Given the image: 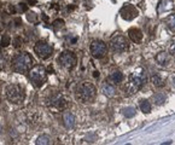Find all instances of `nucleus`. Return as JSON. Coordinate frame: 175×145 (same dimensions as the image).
<instances>
[{"mask_svg": "<svg viewBox=\"0 0 175 145\" xmlns=\"http://www.w3.org/2000/svg\"><path fill=\"white\" fill-rule=\"evenodd\" d=\"M15 25H16V27H21V25H22V19L19 17L15 18Z\"/></svg>", "mask_w": 175, "mask_h": 145, "instance_id": "c756f323", "label": "nucleus"}, {"mask_svg": "<svg viewBox=\"0 0 175 145\" xmlns=\"http://www.w3.org/2000/svg\"><path fill=\"white\" fill-rule=\"evenodd\" d=\"M49 104H51L52 107L59 109V110H63V109H65L68 107V100L60 93H56L49 98Z\"/></svg>", "mask_w": 175, "mask_h": 145, "instance_id": "9b49d317", "label": "nucleus"}, {"mask_svg": "<svg viewBox=\"0 0 175 145\" xmlns=\"http://www.w3.org/2000/svg\"><path fill=\"white\" fill-rule=\"evenodd\" d=\"M91 53L94 58H102L106 53V44L102 40H94L91 44Z\"/></svg>", "mask_w": 175, "mask_h": 145, "instance_id": "1a4fd4ad", "label": "nucleus"}, {"mask_svg": "<svg viewBox=\"0 0 175 145\" xmlns=\"http://www.w3.org/2000/svg\"><path fill=\"white\" fill-rule=\"evenodd\" d=\"M156 62L159 65H167L169 62V56L167 52H159V53L156 56Z\"/></svg>", "mask_w": 175, "mask_h": 145, "instance_id": "dca6fc26", "label": "nucleus"}, {"mask_svg": "<svg viewBox=\"0 0 175 145\" xmlns=\"http://www.w3.org/2000/svg\"><path fill=\"white\" fill-rule=\"evenodd\" d=\"M10 44H11L10 36H9V35H4V36L1 38V40H0V46H1V47H7Z\"/></svg>", "mask_w": 175, "mask_h": 145, "instance_id": "5701e85b", "label": "nucleus"}, {"mask_svg": "<svg viewBox=\"0 0 175 145\" xmlns=\"http://www.w3.org/2000/svg\"><path fill=\"white\" fill-rule=\"evenodd\" d=\"M34 51H35V53L39 56L40 58L42 59H47L48 57H51L52 53H53V47L51 45H48L47 43L45 41H37L34 46Z\"/></svg>", "mask_w": 175, "mask_h": 145, "instance_id": "0eeeda50", "label": "nucleus"}, {"mask_svg": "<svg viewBox=\"0 0 175 145\" xmlns=\"http://www.w3.org/2000/svg\"><path fill=\"white\" fill-rule=\"evenodd\" d=\"M93 75H94V77H97V76H99V73H98V71H94Z\"/></svg>", "mask_w": 175, "mask_h": 145, "instance_id": "72a5a7b5", "label": "nucleus"}, {"mask_svg": "<svg viewBox=\"0 0 175 145\" xmlns=\"http://www.w3.org/2000/svg\"><path fill=\"white\" fill-rule=\"evenodd\" d=\"M151 81H152V84H153L156 87H162V86H164L163 79H162L158 74H155V75L151 76Z\"/></svg>", "mask_w": 175, "mask_h": 145, "instance_id": "a211bd4d", "label": "nucleus"}, {"mask_svg": "<svg viewBox=\"0 0 175 145\" xmlns=\"http://www.w3.org/2000/svg\"><path fill=\"white\" fill-rule=\"evenodd\" d=\"M111 48L115 52H124L128 50V41L123 35H115L111 39Z\"/></svg>", "mask_w": 175, "mask_h": 145, "instance_id": "6e6552de", "label": "nucleus"}, {"mask_svg": "<svg viewBox=\"0 0 175 145\" xmlns=\"http://www.w3.org/2000/svg\"><path fill=\"white\" fill-rule=\"evenodd\" d=\"M140 109L143 113L147 114V113L151 111V104H150L148 100H141L140 102Z\"/></svg>", "mask_w": 175, "mask_h": 145, "instance_id": "aec40b11", "label": "nucleus"}, {"mask_svg": "<svg viewBox=\"0 0 175 145\" xmlns=\"http://www.w3.org/2000/svg\"><path fill=\"white\" fill-rule=\"evenodd\" d=\"M169 51H170L171 55H175V39L171 41V44H170V46H169Z\"/></svg>", "mask_w": 175, "mask_h": 145, "instance_id": "c85d7f7f", "label": "nucleus"}, {"mask_svg": "<svg viewBox=\"0 0 175 145\" xmlns=\"http://www.w3.org/2000/svg\"><path fill=\"white\" fill-rule=\"evenodd\" d=\"M1 131H3V127H1V125H0V133H1Z\"/></svg>", "mask_w": 175, "mask_h": 145, "instance_id": "f704fd0d", "label": "nucleus"}, {"mask_svg": "<svg viewBox=\"0 0 175 145\" xmlns=\"http://www.w3.org/2000/svg\"><path fill=\"white\" fill-rule=\"evenodd\" d=\"M63 122H64V126L67 128H72L75 126V117L72 114L70 113H65L63 115Z\"/></svg>", "mask_w": 175, "mask_h": 145, "instance_id": "4468645a", "label": "nucleus"}, {"mask_svg": "<svg viewBox=\"0 0 175 145\" xmlns=\"http://www.w3.org/2000/svg\"><path fill=\"white\" fill-rule=\"evenodd\" d=\"M28 3H29V5H35L36 4V0H28Z\"/></svg>", "mask_w": 175, "mask_h": 145, "instance_id": "2f4dec72", "label": "nucleus"}, {"mask_svg": "<svg viewBox=\"0 0 175 145\" xmlns=\"http://www.w3.org/2000/svg\"><path fill=\"white\" fill-rule=\"evenodd\" d=\"M110 80H111L112 82H115V84H118V82H121V81L123 80V75H122L121 71L116 70V71H114V73L110 75Z\"/></svg>", "mask_w": 175, "mask_h": 145, "instance_id": "f3484780", "label": "nucleus"}, {"mask_svg": "<svg viewBox=\"0 0 175 145\" xmlns=\"http://www.w3.org/2000/svg\"><path fill=\"white\" fill-rule=\"evenodd\" d=\"M128 36L131 38V40L133 41V43H140L141 41V39H143V33H141V30L140 29H138V28H131L129 30H128Z\"/></svg>", "mask_w": 175, "mask_h": 145, "instance_id": "f8f14e48", "label": "nucleus"}, {"mask_svg": "<svg viewBox=\"0 0 175 145\" xmlns=\"http://www.w3.org/2000/svg\"><path fill=\"white\" fill-rule=\"evenodd\" d=\"M27 19L30 22V23H35L37 21V16L34 14V12H30V14L27 15Z\"/></svg>", "mask_w": 175, "mask_h": 145, "instance_id": "bb28decb", "label": "nucleus"}, {"mask_svg": "<svg viewBox=\"0 0 175 145\" xmlns=\"http://www.w3.org/2000/svg\"><path fill=\"white\" fill-rule=\"evenodd\" d=\"M58 63L63 68L70 70V69H72L75 67V65H76L77 58H76V56H75L74 52H71V51H64V52H62L60 56L58 57Z\"/></svg>", "mask_w": 175, "mask_h": 145, "instance_id": "423d86ee", "label": "nucleus"}, {"mask_svg": "<svg viewBox=\"0 0 175 145\" xmlns=\"http://www.w3.org/2000/svg\"><path fill=\"white\" fill-rule=\"evenodd\" d=\"M12 69L16 73L24 74L28 73L33 65V57L28 53V52H22L18 53L14 59H12Z\"/></svg>", "mask_w": 175, "mask_h": 145, "instance_id": "f03ea898", "label": "nucleus"}, {"mask_svg": "<svg viewBox=\"0 0 175 145\" xmlns=\"http://www.w3.org/2000/svg\"><path fill=\"white\" fill-rule=\"evenodd\" d=\"M4 30V23L3 22H0V33H1Z\"/></svg>", "mask_w": 175, "mask_h": 145, "instance_id": "473e14b6", "label": "nucleus"}, {"mask_svg": "<svg viewBox=\"0 0 175 145\" xmlns=\"http://www.w3.org/2000/svg\"><path fill=\"white\" fill-rule=\"evenodd\" d=\"M6 98L10 103H14V104L22 103L24 98H26V93H24L23 87L17 84L9 85L6 87Z\"/></svg>", "mask_w": 175, "mask_h": 145, "instance_id": "20e7f679", "label": "nucleus"}, {"mask_svg": "<svg viewBox=\"0 0 175 145\" xmlns=\"http://www.w3.org/2000/svg\"><path fill=\"white\" fill-rule=\"evenodd\" d=\"M102 91H103V93L108 97H114L115 96V87L110 85L109 82H104L103 84V87H102Z\"/></svg>", "mask_w": 175, "mask_h": 145, "instance_id": "2eb2a0df", "label": "nucleus"}, {"mask_svg": "<svg viewBox=\"0 0 175 145\" xmlns=\"http://www.w3.org/2000/svg\"><path fill=\"white\" fill-rule=\"evenodd\" d=\"M18 10H19L21 12H27V11H28V5L24 4V3H19V4H18Z\"/></svg>", "mask_w": 175, "mask_h": 145, "instance_id": "cd10ccee", "label": "nucleus"}, {"mask_svg": "<svg viewBox=\"0 0 175 145\" xmlns=\"http://www.w3.org/2000/svg\"><path fill=\"white\" fill-rule=\"evenodd\" d=\"M95 93H97V89L94 85L90 82H82L76 87V97L82 103L92 102L95 97Z\"/></svg>", "mask_w": 175, "mask_h": 145, "instance_id": "7ed1b4c3", "label": "nucleus"}, {"mask_svg": "<svg viewBox=\"0 0 175 145\" xmlns=\"http://www.w3.org/2000/svg\"><path fill=\"white\" fill-rule=\"evenodd\" d=\"M135 111H136V110H135L134 108L128 107V108H124V109H123V115L129 118V117H133V116L135 115Z\"/></svg>", "mask_w": 175, "mask_h": 145, "instance_id": "4be33fe9", "label": "nucleus"}, {"mask_svg": "<svg viewBox=\"0 0 175 145\" xmlns=\"http://www.w3.org/2000/svg\"><path fill=\"white\" fill-rule=\"evenodd\" d=\"M9 11L11 12V14H15V12H16V9H15V6L10 5V6H9Z\"/></svg>", "mask_w": 175, "mask_h": 145, "instance_id": "7c9ffc66", "label": "nucleus"}, {"mask_svg": "<svg viewBox=\"0 0 175 145\" xmlns=\"http://www.w3.org/2000/svg\"><path fill=\"white\" fill-rule=\"evenodd\" d=\"M0 6H1V3H0Z\"/></svg>", "mask_w": 175, "mask_h": 145, "instance_id": "c9c22d12", "label": "nucleus"}, {"mask_svg": "<svg viewBox=\"0 0 175 145\" xmlns=\"http://www.w3.org/2000/svg\"><path fill=\"white\" fill-rule=\"evenodd\" d=\"M49 143H51V138H49L48 136H46V134L40 136L39 138H37V140H36V144H44V145H46V144H49Z\"/></svg>", "mask_w": 175, "mask_h": 145, "instance_id": "412c9836", "label": "nucleus"}, {"mask_svg": "<svg viewBox=\"0 0 175 145\" xmlns=\"http://www.w3.org/2000/svg\"><path fill=\"white\" fill-rule=\"evenodd\" d=\"M22 45H23V40H22L21 36H17L14 39V47L15 48H19Z\"/></svg>", "mask_w": 175, "mask_h": 145, "instance_id": "a878e982", "label": "nucleus"}, {"mask_svg": "<svg viewBox=\"0 0 175 145\" xmlns=\"http://www.w3.org/2000/svg\"><path fill=\"white\" fill-rule=\"evenodd\" d=\"M52 25H53V29H55V30H58V29H60V28L64 27V21H63V19H56Z\"/></svg>", "mask_w": 175, "mask_h": 145, "instance_id": "393cba45", "label": "nucleus"}, {"mask_svg": "<svg viewBox=\"0 0 175 145\" xmlns=\"http://www.w3.org/2000/svg\"><path fill=\"white\" fill-rule=\"evenodd\" d=\"M173 1L171 0H161L158 4V14H163V12H168L173 10Z\"/></svg>", "mask_w": 175, "mask_h": 145, "instance_id": "ddd939ff", "label": "nucleus"}, {"mask_svg": "<svg viewBox=\"0 0 175 145\" xmlns=\"http://www.w3.org/2000/svg\"><path fill=\"white\" fill-rule=\"evenodd\" d=\"M29 73V79L30 81L33 82V85L35 87H41L45 82H46V79H47V73L46 69L42 65H34L33 68H30Z\"/></svg>", "mask_w": 175, "mask_h": 145, "instance_id": "39448f33", "label": "nucleus"}, {"mask_svg": "<svg viewBox=\"0 0 175 145\" xmlns=\"http://www.w3.org/2000/svg\"><path fill=\"white\" fill-rule=\"evenodd\" d=\"M166 24H167V27H168L171 32H175V15L168 16L167 19H166Z\"/></svg>", "mask_w": 175, "mask_h": 145, "instance_id": "6ab92c4d", "label": "nucleus"}, {"mask_svg": "<svg viewBox=\"0 0 175 145\" xmlns=\"http://www.w3.org/2000/svg\"><path fill=\"white\" fill-rule=\"evenodd\" d=\"M164 102H166V96H164L163 93H157V95L155 96V103H156V104L161 105V104H163Z\"/></svg>", "mask_w": 175, "mask_h": 145, "instance_id": "b1692460", "label": "nucleus"}, {"mask_svg": "<svg viewBox=\"0 0 175 145\" xmlns=\"http://www.w3.org/2000/svg\"><path fill=\"white\" fill-rule=\"evenodd\" d=\"M120 15L123 19H126V21H132L134 19L136 16L139 15V11L136 10V7H134L133 5L131 4H127V5H124L121 11H120Z\"/></svg>", "mask_w": 175, "mask_h": 145, "instance_id": "9d476101", "label": "nucleus"}, {"mask_svg": "<svg viewBox=\"0 0 175 145\" xmlns=\"http://www.w3.org/2000/svg\"><path fill=\"white\" fill-rule=\"evenodd\" d=\"M147 80V75L146 71L144 70V68H138L136 70H134L131 76H129V80L128 84L126 86V93L127 95H134L135 92H138L146 82Z\"/></svg>", "mask_w": 175, "mask_h": 145, "instance_id": "f257e3e1", "label": "nucleus"}]
</instances>
